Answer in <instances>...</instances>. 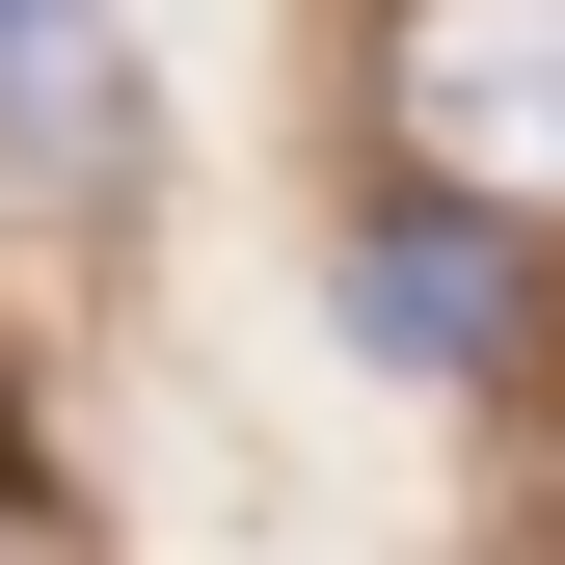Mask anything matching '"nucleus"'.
<instances>
[{"mask_svg": "<svg viewBox=\"0 0 565 565\" xmlns=\"http://www.w3.org/2000/svg\"><path fill=\"white\" fill-rule=\"evenodd\" d=\"M377 135L404 189L565 216V0H377Z\"/></svg>", "mask_w": 565, "mask_h": 565, "instance_id": "f257e3e1", "label": "nucleus"}, {"mask_svg": "<svg viewBox=\"0 0 565 565\" xmlns=\"http://www.w3.org/2000/svg\"><path fill=\"white\" fill-rule=\"evenodd\" d=\"M350 323H377L404 377H512V216H484V189H404V216L350 243Z\"/></svg>", "mask_w": 565, "mask_h": 565, "instance_id": "f03ea898", "label": "nucleus"}, {"mask_svg": "<svg viewBox=\"0 0 565 565\" xmlns=\"http://www.w3.org/2000/svg\"><path fill=\"white\" fill-rule=\"evenodd\" d=\"M0 162H135V54H108V0H0Z\"/></svg>", "mask_w": 565, "mask_h": 565, "instance_id": "7ed1b4c3", "label": "nucleus"}, {"mask_svg": "<svg viewBox=\"0 0 565 565\" xmlns=\"http://www.w3.org/2000/svg\"><path fill=\"white\" fill-rule=\"evenodd\" d=\"M0 565H82V539H54V512H0Z\"/></svg>", "mask_w": 565, "mask_h": 565, "instance_id": "20e7f679", "label": "nucleus"}, {"mask_svg": "<svg viewBox=\"0 0 565 565\" xmlns=\"http://www.w3.org/2000/svg\"><path fill=\"white\" fill-rule=\"evenodd\" d=\"M539 565H565V484H539Z\"/></svg>", "mask_w": 565, "mask_h": 565, "instance_id": "39448f33", "label": "nucleus"}]
</instances>
